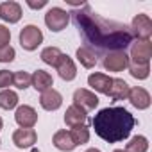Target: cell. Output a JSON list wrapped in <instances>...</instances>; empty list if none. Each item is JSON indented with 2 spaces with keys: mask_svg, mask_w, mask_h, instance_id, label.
Masks as SVG:
<instances>
[{
  "mask_svg": "<svg viewBox=\"0 0 152 152\" xmlns=\"http://www.w3.org/2000/svg\"><path fill=\"white\" fill-rule=\"evenodd\" d=\"M15 120L22 129H32L34 124L38 122V113L31 106H20L15 113Z\"/></svg>",
  "mask_w": 152,
  "mask_h": 152,
  "instance_id": "9",
  "label": "cell"
},
{
  "mask_svg": "<svg viewBox=\"0 0 152 152\" xmlns=\"http://www.w3.org/2000/svg\"><path fill=\"white\" fill-rule=\"evenodd\" d=\"M131 34L136 36L138 39H148L152 34V22L147 15H136L131 25Z\"/></svg>",
  "mask_w": 152,
  "mask_h": 152,
  "instance_id": "7",
  "label": "cell"
},
{
  "mask_svg": "<svg viewBox=\"0 0 152 152\" xmlns=\"http://www.w3.org/2000/svg\"><path fill=\"white\" fill-rule=\"evenodd\" d=\"M27 4H29L32 9H39V7H45V6H47L45 0H41V2H38V4H36V2H27Z\"/></svg>",
  "mask_w": 152,
  "mask_h": 152,
  "instance_id": "30",
  "label": "cell"
},
{
  "mask_svg": "<svg viewBox=\"0 0 152 152\" xmlns=\"http://www.w3.org/2000/svg\"><path fill=\"white\" fill-rule=\"evenodd\" d=\"M16 52L11 45H6V47H0V63H11L15 59Z\"/></svg>",
  "mask_w": 152,
  "mask_h": 152,
  "instance_id": "27",
  "label": "cell"
},
{
  "mask_svg": "<svg viewBox=\"0 0 152 152\" xmlns=\"http://www.w3.org/2000/svg\"><path fill=\"white\" fill-rule=\"evenodd\" d=\"M68 22H70V13H66V11L61 9V7H52V9H48L47 15H45V23H47V27H48L50 31H54V32L63 31V29L68 25Z\"/></svg>",
  "mask_w": 152,
  "mask_h": 152,
  "instance_id": "3",
  "label": "cell"
},
{
  "mask_svg": "<svg viewBox=\"0 0 152 152\" xmlns=\"http://www.w3.org/2000/svg\"><path fill=\"white\" fill-rule=\"evenodd\" d=\"M127 99L131 100V104L136 109H147L150 106V95H148V91L143 90V88H140V86L129 90V97Z\"/></svg>",
  "mask_w": 152,
  "mask_h": 152,
  "instance_id": "15",
  "label": "cell"
},
{
  "mask_svg": "<svg viewBox=\"0 0 152 152\" xmlns=\"http://www.w3.org/2000/svg\"><path fill=\"white\" fill-rule=\"evenodd\" d=\"M32 83V75L27 73V72H16L13 73V84L18 88V90H27Z\"/></svg>",
  "mask_w": 152,
  "mask_h": 152,
  "instance_id": "25",
  "label": "cell"
},
{
  "mask_svg": "<svg viewBox=\"0 0 152 152\" xmlns=\"http://www.w3.org/2000/svg\"><path fill=\"white\" fill-rule=\"evenodd\" d=\"M56 70L59 73V77L63 81H73L75 75H77V68H75V63L72 61V57H68L66 54H63L59 57V61L56 63Z\"/></svg>",
  "mask_w": 152,
  "mask_h": 152,
  "instance_id": "10",
  "label": "cell"
},
{
  "mask_svg": "<svg viewBox=\"0 0 152 152\" xmlns=\"http://www.w3.org/2000/svg\"><path fill=\"white\" fill-rule=\"evenodd\" d=\"M129 84L124 81V79H113L111 86H109V91H107V97L115 99V100H124L129 97Z\"/></svg>",
  "mask_w": 152,
  "mask_h": 152,
  "instance_id": "18",
  "label": "cell"
},
{
  "mask_svg": "<svg viewBox=\"0 0 152 152\" xmlns=\"http://www.w3.org/2000/svg\"><path fill=\"white\" fill-rule=\"evenodd\" d=\"M86 152H100V150H99V148H88Z\"/></svg>",
  "mask_w": 152,
  "mask_h": 152,
  "instance_id": "31",
  "label": "cell"
},
{
  "mask_svg": "<svg viewBox=\"0 0 152 152\" xmlns=\"http://www.w3.org/2000/svg\"><path fill=\"white\" fill-rule=\"evenodd\" d=\"M115 152H124V150H115Z\"/></svg>",
  "mask_w": 152,
  "mask_h": 152,
  "instance_id": "33",
  "label": "cell"
},
{
  "mask_svg": "<svg viewBox=\"0 0 152 152\" xmlns=\"http://www.w3.org/2000/svg\"><path fill=\"white\" fill-rule=\"evenodd\" d=\"M13 84V73L7 70H0V88H7Z\"/></svg>",
  "mask_w": 152,
  "mask_h": 152,
  "instance_id": "28",
  "label": "cell"
},
{
  "mask_svg": "<svg viewBox=\"0 0 152 152\" xmlns=\"http://www.w3.org/2000/svg\"><path fill=\"white\" fill-rule=\"evenodd\" d=\"M52 84H54V81H52V75H50L48 72H45V70H36V72H34L31 86H34L38 91H41V93H43V91L50 90V88H52Z\"/></svg>",
  "mask_w": 152,
  "mask_h": 152,
  "instance_id": "17",
  "label": "cell"
},
{
  "mask_svg": "<svg viewBox=\"0 0 152 152\" xmlns=\"http://www.w3.org/2000/svg\"><path fill=\"white\" fill-rule=\"evenodd\" d=\"M136 120L125 107H106L100 109L93 118V129L107 143H118L125 140Z\"/></svg>",
  "mask_w": 152,
  "mask_h": 152,
  "instance_id": "2",
  "label": "cell"
},
{
  "mask_svg": "<svg viewBox=\"0 0 152 152\" xmlns=\"http://www.w3.org/2000/svg\"><path fill=\"white\" fill-rule=\"evenodd\" d=\"M77 59L84 68H93L97 64V54L90 47H79L77 48Z\"/></svg>",
  "mask_w": 152,
  "mask_h": 152,
  "instance_id": "20",
  "label": "cell"
},
{
  "mask_svg": "<svg viewBox=\"0 0 152 152\" xmlns=\"http://www.w3.org/2000/svg\"><path fill=\"white\" fill-rule=\"evenodd\" d=\"M52 143H54L56 148H59V150H63V152H72V150L75 148V143H73L70 132H66V131H57V132L54 134Z\"/></svg>",
  "mask_w": 152,
  "mask_h": 152,
  "instance_id": "19",
  "label": "cell"
},
{
  "mask_svg": "<svg viewBox=\"0 0 152 152\" xmlns=\"http://www.w3.org/2000/svg\"><path fill=\"white\" fill-rule=\"evenodd\" d=\"M36 140H38V134L34 129H16L13 134V143L18 148H29L36 143Z\"/></svg>",
  "mask_w": 152,
  "mask_h": 152,
  "instance_id": "11",
  "label": "cell"
},
{
  "mask_svg": "<svg viewBox=\"0 0 152 152\" xmlns=\"http://www.w3.org/2000/svg\"><path fill=\"white\" fill-rule=\"evenodd\" d=\"M111 83H113V79L109 77V75H106V73H91L90 77H88V84H90L95 91L106 93V95H107V91H109Z\"/></svg>",
  "mask_w": 152,
  "mask_h": 152,
  "instance_id": "16",
  "label": "cell"
},
{
  "mask_svg": "<svg viewBox=\"0 0 152 152\" xmlns=\"http://www.w3.org/2000/svg\"><path fill=\"white\" fill-rule=\"evenodd\" d=\"M64 124L68 127H79V125H84L86 124V111L81 109L79 106H70L64 113Z\"/></svg>",
  "mask_w": 152,
  "mask_h": 152,
  "instance_id": "14",
  "label": "cell"
},
{
  "mask_svg": "<svg viewBox=\"0 0 152 152\" xmlns=\"http://www.w3.org/2000/svg\"><path fill=\"white\" fill-rule=\"evenodd\" d=\"M43 41V32L36 25H27L20 31V45L25 50H36Z\"/></svg>",
  "mask_w": 152,
  "mask_h": 152,
  "instance_id": "4",
  "label": "cell"
},
{
  "mask_svg": "<svg viewBox=\"0 0 152 152\" xmlns=\"http://www.w3.org/2000/svg\"><path fill=\"white\" fill-rule=\"evenodd\" d=\"M70 136H72V140H73L75 147H77V145H84V143H88V140H90V131H88V127H86V125L72 127Z\"/></svg>",
  "mask_w": 152,
  "mask_h": 152,
  "instance_id": "21",
  "label": "cell"
},
{
  "mask_svg": "<svg viewBox=\"0 0 152 152\" xmlns=\"http://www.w3.org/2000/svg\"><path fill=\"white\" fill-rule=\"evenodd\" d=\"M2 125H4V122H2V118H0V129H2Z\"/></svg>",
  "mask_w": 152,
  "mask_h": 152,
  "instance_id": "32",
  "label": "cell"
},
{
  "mask_svg": "<svg viewBox=\"0 0 152 152\" xmlns=\"http://www.w3.org/2000/svg\"><path fill=\"white\" fill-rule=\"evenodd\" d=\"M73 104L79 106L84 111H91V109H95L99 106V97L90 90H81L79 88L73 93Z\"/></svg>",
  "mask_w": 152,
  "mask_h": 152,
  "instance_id": "8",
  "label": "cell"
},
{
  "mask_svg": "<svg viewBox=\"0 0 152 152\" xmlns=\"http://www.w3.org/2000/svg\"><path fill=\"white\" fill-rule=\"evenodd\" d=\"M129 72H131V75L134 79H147L148 77V72H150V68H148V64H129Z\"/></svg>",
  "mask_w": 152,
  "mask_h": 152,
  "instance_id": "26",
  "label": "cell"
},
{
  "mask_svg": "<svg viewBox=\"0 0 152 152\" xmlns=\"http://www.w3.org/2000/svg\"><path fill=\"white\" fill-rule=\"evenodd\" d=\"M148 148V141L145 136H134L127 145H125V150L124 152H147Z\"/></svg>",
  "mask_w": 152,
  "mask_h": 152,
  "instance_id": "22",
  "label": "cell"
},
{
  "mask_svg": "<svg viewBox=\"0 0 152 152\" xmlns=\"http://www.w3.org/2000/svg\"><path fill=\"white\" fill-rule=\"evenodd\" d=\"M0 18L7 23H16L22 18V7L18 2H2L0 4Z\"/></svg>",
  "mask_w": 152,
  "mask_h": 152,
  "instance_id": "12",
  "label": "cell"
},
{
  "mask_svg": "<svg viewBox=\"0 0 152 152\" xmlns=\"http://www.w3.org/2000/svg\"><path fill=\"white\" fill-rule=\"evenodd\" d=\"M18 104V95L11 90H4L0 91V107L2 109H13Z\"/></svg>",
  "mask_w": 152,
  "mask_h": 152,
  "instance_id": "23",
  "label": "cell"
},
{
  "mask_svg": "<svg viewBox=\"0 0 152 152\" xmlns=\"http://www.w3.org/2000/svg\"><path fill=\"white\" fill-rule=\"evenodd\" d=\"M61 56H63V52H61L57 47H47V48L41 50V59H43V63H47V64H50V66H56V63L59 61Z\"/></svg>",
  "mask_w": 152,
  "mask_h": 152,
  "instance_id": "24",
  "label": "cell"
},
{
  "mask_svg": "<svg viewBox=\"0 0 152 152\" xmlns=\"http://www.w3.org/2000/svg\"><path fill=\"white\" fill-rule=\"evenodd\" d=\"M75 23L79 25L86 41L95 43L100 48H111V52L125 50V47L132 41L129 27H125L124 23L107 22L100 18L88 6H84V11L75 13Z\"/></svg>",
  "mask_w": 152,
  "mask_h": 152,
  "instance_id": "1",
  "label": "cell"
},
{
  "mask_svg": "<svg viewBox=\"0 0 152 152\" xmlns=\"http://www.w3.org/2000/svg\"><path fill=\"white\" fill-rule=\"evenodd\" d=\"M11 41V31L4 25H0V47H6Z\"/></svg>",
  "mask_w": 152,
  "mask_h": 152,
  "instance_id": "29",
  "label": "cell"
},
{
  "mask_svg": "<svg viewBox=\"0 0 152 152\" xmlns=\"http://www.w3.org/2000/svg\"><path fill=\"white\" fill-rule=\"evenodd\" d=\"M39 104H41V107L47 109V111H56V109L61 107V104H63V97H61V93H59L57 90L50 88V90H47V91L41 93V97H39Z\"/></svg>",
  "mask_w": 152,
  "mask_h": 152,
  "instance_id": "13",
  "label": "cell"
},
{
  "mask_svg": "<svg viewBox=\"0 0 152 152\" xmlns=\"http://www.w3.org/2000/svg\"><path fill=\"white\" fill-rule=\"evenodd\" d=\"M150 56H152V43L148 39H138L136 43H132L131 57L134 64H148Z\"/></svg>",
  "mask_w": 152,
  "mask_h": 152,
  "instance_id": "5",
  "label": "cell"
},
{
  "mask_svg": "<svg viewBox=\"0 0 152 152\" xmlns=\"http://www.w3.org/2000/svg\"><path fill=\"white\" fill-rule=\"evenodd\" d=\"M129 66V56L125 50H113L104 57V68L107 72H122Z\"/></svg>",
  "mask_w": 152,
  "mask_h": 152,
  "instance_id": "6",
  "label": "cell"
}]
</instances>
